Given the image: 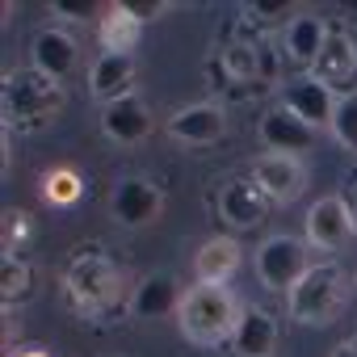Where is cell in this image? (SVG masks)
<instances>
[{"label":"cell","instance_id":"cell-1","mask_svg":"<svg viewBox=\"0 0 357 357\" xmlns=\"http://www.w3.org/2000/svg\"><path fill=\"white\" fill-rule=\"evenodd\" d=\"M0 109H5V126L9 130H43L59 109H63V84L43 76L38 68H22L5 76L0 89Z\"/></svg>","mask_w":357,"mask_h":357},{"label":"cell","instance_id":"cell-2","mask_svg":"<svg viewBox=\"0 0 357 357\" xmlns=\"http://www.w3.org/2000/svg\"><path fill=\"white\" fill-rule=\"evenodd\" d=\"M240 311H244V307H240V298H236L227 286H206V282H198V286L185 290L181 311H176V324H181L185 340H194V344H219V340H227V336L236 332Z\"/></svg>","mask_w":357,"mask_h":357},{"label":"cell","instance_id":"cell-3","mask_svg":"<svg viewBox=\"0 0 357 357\" xmlns=\"http://www.w3.org/2000/svg\"><path fill=\"white\" fill-rule=\"evenodd\" d=\"M63 294H68V303L80 315H101L122 294V269L105 252H93L89 248V252L72 257V265L63 273Z\"/></svg>","mask_w":357,"mask_h":357},{"label":"cell","instance_id":"cell-4","mask_svg":"<svg viewBox=\"0 0 357 357\" xmlns=\"http://www.w3.org/2000/svg\"><path fill=\"white\" fill-rule=\"evenodd\" d=\"M349 303V286H344V273L336 265H311L294 290L286 294V307H290V319L298 324H311V328H324L332 324Z\"/></svg>","mask_w":357,"mask_h":357},{"label":"cell","instance_id":"cell-5","mask_svg":"<svg viewBox=\"0 0 357 357\" xmlns=\"http://www.w3.org/2000/svg\"><path fill=\"white\" fill-rule=\"evenodd\" d=\"M311 269V257H307V244L294 240V236H269L261 248H257V278L265 290H294V282Z\"/></svg>","mask_w":357,"mask_h":357},{"label":"cell","instance_id":"cell-6","mask_svg":"<svg viewBox=\"0 0 357 357\" xmlns=\"http://www.w3.org/2000/svg\"><path fill=\"white\" fill-rule=\"evenodd\" d=\"M248 176L257 181V190H261L269 202H294V198L303 194V185H307L303 160H298V155H273V151L257 155L252 168H248Z\"/></svg>","mask_w":357,"mask_h":357},{"label":"cell","instance_id":"cell-7","mask_svg":"<svg viewBox=\"0 0 357 357\" xmlns=\"http://www.w3.org/2000/svg\"><path fill=\"white\" fill-rule=\"evenodd\" d=\"M336 93L324 84V80H315V76H298V80H290L286 89H282V109H290L298 122H307L311 130H319V126H332V114H336Z\"/></svg>","mask_w":357,"mask_h":357},{"label":"cell","instance_id":"cell-8","mask_svg":"<svg viewBox=\"0 0 357 357\" xmlns=\"http://www.w3.org/2000/svg\"><path fill=\"white\" fill-rule=\"evenodd\" d=\"M227 130V109L219 101H194L185 109H176L168 118V135L176 143H190V147H206V143H219Z\"/></svg>","mask_w":357,"mask_h":357},{"label":"cell","instance_id":"cell-9","mask_svg":"<svg viewBox=\"0 0 357 357\" xmlns=\"http://www.w3.org/2000/svg\"><path fill=\"white\" fill-rule=\"evenodd\" d=\"M109 211L122 227H147L160 219L164 211V194L147 181V176H126V181H118L114 198H109Z\"/></svg>","mask_w":357,"mask_h":357},{"label":"cell","instance_id":"cell-10","mask_svg":"<svg viewBox=\"0 0 357 357\" xmlns=\"http://www.w3.org/2000/svg\"><path fill=\"white\" fill-rule=\"evenodd\" d=\"M311 72H315V80H324L332 93L340 89V97H344V89L357 84V38H353L344 26L328 30V43H324V51H319V59H315Z\"/></svg>","mask_w":357,"mask_h":357},{"label":"cell","instance_id":"cell-11","mask_svg":"<svg viewBox=\"0 0 357 357\" xmlns=\"http://www.w3.org/2000/svg\"><path fill=\"white\" fill-rule=\"evenodd\" d=\"M353 231H357V219H353V211H349L344 198H319L311 206V215H307V240H311V248H324V252L344 248Z\"/></svg>","mask_w":357,"mask_h":357},{"label":"cell","instance_id":"cell-12","mask_svg":"<svg viewBox=\"0 0 357 357\" xmlns=\"http://www.w3.org/2000/svg\"><path fill=\"white\" fill-rule=\"evenodd\" d=\"M89 93L101 101V105H114V101H126L135 97V59L130 55H114V51H101L89 68Z\"/></svg>","mask_w":357,"mask_h":357},{"label":"cell","instance_id":"cell-13","mask_svg":"<svg viewBox=\"0 0 357 357\" xmlns=\"http://www.w3.org/2000/svg\"><path fill=\"white\" fill-rule=\"evenodd\" d=\"M219 215L231 227H257L269 215V198L257 190L252 176H236V181H227L219 190Z\"/></svg>","mask_w":357,"mask_h":357},{"label":"cell","instance_id":"cell-14","mask_svg":"<svg viewBox=\"0 0 357 357\" xmlns=\"http://www.w3.org/2000/svg\"><path fill=\"white\" fill-rule=\"evenodd\" d=\"M261 143L273 151V155H303L311 143H315V130L307 122H298L290 109H269L261 118Z\"/></svg>","mask_w":357,"mask_h":357},{"label":"cell","instance_id":"cell-15","mask_svg":"<svg viewBox=\"0 0 357 357\" xmlns=\"http://www.w3.org/2000/svg\"><path fill=\"white\" fill-rule=\"evenodd\" d=\"M30 55H34V68H38L43 76L63 80V76L76 72V63H80V43H76L68 30H43V34L34 38V47H30Z\"/></svg>","mask_w":357,"mask_h":357},{"label":"cell","instance_id":"cell-16","mask_svg":"<svg viewBox=\"0 0 357 357\" xmlns=\"http://www.w3.org/2000/svg\"><path fill=\"white\" fill-rule=\"evenodd\" d=\"M101 130H105V139L130 147V143H143L151 135V114L139 97H126V101H114L101 109Z\"/></svg>","mask_w":357,"mask_h":357},{"label":"cell","instance_id":"cell-17","mask_svg":"<svg viewBox=\"0 0 357 357\" xmlns=\"http://www.w3.org/2000/svg\"><path fill=\"white\" fill-rule=\"evenodd\" d=\"M231 344H236L240 357H273V349H278V324L261 307H244L240 324L231 332Z\"/></svg>","mask_w":357,"mask_h":357},{"label":"cell","instance_id":"cell-18","mask_svg":"<svg viewBox=\"0 0 357 357\" xmlns=\"http://www.w3.org/2000/svg\"><path fill=\"white\" fill-rule=\"evenodd\" d=\"M181 290H176V282L172 278H164V273H155V278H143L139 282V290H135V298H130V311L139 315V319H164V315H176L181 311Z\"/></svg>","mask_w":357,"mask_h":357},{"label":"cell","instance_id":"cell-19","mask_svg":"<svg viewBox=\"0 0 357 357\" xmlns=\"http://www.w3.org/2000/svg\"><path fill=\"white\" fill-rule=\"evenodd\" d=\"M236 265H240V248H236L231 236H211L198 248V257H194V273L206 286H227V278L236 273Z\"/></svg>","mask_w":357,"mask_h":357},{"label":"cell","instance_id":"cell-20","mask_svg":"<svg viewBox=\"0 0 357 357\" xmlns=\"http://www.w3.org/2000/svg\"><path fill=\"white\" fill-rule=\"evenodd\" d=\"M324 43H328V26H324L319 17H311V13H298V17L286 26V55H290L294 63L315 68Z\"/></svg>","mask_w":357,"mask_h":357},{"label":"cell","instance_id":"cell-21","mask_svg":"<svg viewBox=\"0 0 357 357\" xmlns=\"http://www.w3.org/2000/svg\"><path fill=\"white\" fill-rule=\"evenodd\" d=\"M139 22L122 9V5H109L105 9V17L97 22V34H101V47L105 51H114V55H130V47L139 43Z\"/></svg>","mask_w":357,"mask_h":357},{"label":"cell","instance_id":"cell-22","mask_svg":"<svg viewBox=\"0 0 357 357\" xmlns=\"http://www.w3.org/2000/svg\"><path fill=\"white\" fill-rule=\"evenodd\" d=\"M30 286H34L30 265L17 252H5V261H0V298H5V307H17L30 294Z\"/></svg>","mask_w":357,"mask_h":357},{"label":"cell","instance_id":"cell-23","mask_svg":"<svg viewBox=\"0 0 357 357\" xmlns=\"http://www.w3.org/2000/svg\"><path fill=\"white\" fill-rule=\"evenodd\" d=\"M80 194H84V176L76 168H51L43 176V198L51 206H72V202H80Z\"/></svg>","mask_w":357,"mask_h":357},{"label":"cell","instance_id":"cell-24","mask_svg":"<svg viewBox=\"0 0 357 357\" xmlns=\"http://www.w3.org/2000/svg\"><path fill=\"white\" fill-rule=\"evenodd\" d=\"M223 72L231 76V80H257L261 76V55H257V47L252 43H227L223 47Z\"/></svg>","mask_w":357,"mask_h":357},{"label":"cell","instance_id":"cell-25","mask_svg":"<svg viewBox=\"0 0 357 357\" xmlns=\"http://www.w3.org/2000/svg\"><path fill=\"white\" fill-rule=\"evenodd\" d=\"M328 130L336 135V143H340V147L357 151V89H353V93H344V97L336 101V114H332V126H328Z\"/></svg>","mask_w":357,"mask_h":357},{"label":"cell","instance_id":"cell-26","mask_svg":"<svg viewBox=\"0 0 357 357\" xmlns=\"http://www.w3.org/2000/svg\"><path fill=\"white\" fill-rule=\"evenodd\" d=\"M5 252H17L26 240H30V219L22 215V211H5Z\"/></svg>","mask_w":357,"mask_h":357},{"label":"cell","instance_id":"cell-27","mask_svg":"<svg viewBox=\"0 0 357 357\" xmlns=\"http://www.w3.org/2000/svg\"><path fill=\"white\" fill-rule=\"evenodd\" d=\"M118 5H122V9H126L135 22H139V26H143V22H155V17H164V9H168L164 0H147V5H130V0H118Z\"/></svg>","mask_w":357,"mask_h":357},{"label":"cell","instance_id":"cell-28","mask_svg":"<svg viewBox=\"0 0 357 357\" xmlns=\"http://www.w3.org/2000/svg\"><path fill=\"white\" fill-rule=\"evenodd\" d=\"M282 17V5H244V22H257V26H273Z\"/></svg>","mask_w":357,"mask_h":357},{"label":"cell","instance_id":"cell-29","mask_svg":"<svg viewBox=\"0 0 357 357\" xmlns=\"http://www.w3.org/2000/svg\"><path fill=\"white\" fill-rule=\"evenodd\" d=\"M59 17H76V22H93V9L97 5H89V0H80V5H72V0H55L51 5Z\"/></svg>","mask_w":357,"mask_h":357},{"label":"cell","instance_id":"cell-30","mask_svg":"<svg viewBox=\"0 0 357 357\" xmlns=\"http://www.w3.org/2000/svg\"><path fill=\"white\" fill-rule=\"evenodd\" d=\"M332 357H357V336H349V340H340V344L332 349Z\"/></svg>","mask_w":357,"mask_h":357},{"label":"cell","instance_id":"cell-31","mask_svg":"<svg viewBox=\"0 0 357 357\" xmlns=\"http://www.w3.org/2000/svg\"><path fill=\"white\" fill-rule=\"evenodd\" d=\"M17 357H51V353H47V349H22Z\"/></svg>","mask_w":357,"mask_h":357},{"label":"cell","instance_id":"cell-32","mask_svg":"<svg viewBox=\"0 0 357 357\" xmlns=\"http://www.w3.org/2000/svg\"><path fill=\"white\" fill-rule=\"evenodd\" d=\"M344 202H349V211H353V219H357V185H353V194H349Z\"/></svg>","mask_w":357,"mask_h":357}]
</instances>
